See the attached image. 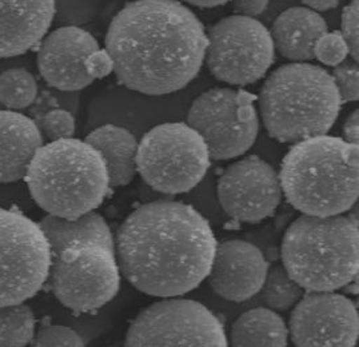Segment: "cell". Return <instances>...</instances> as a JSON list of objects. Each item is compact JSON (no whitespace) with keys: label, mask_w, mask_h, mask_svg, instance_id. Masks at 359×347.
<instances>
[{"label":"cell","mask_w":359,"mask_h":347,"mask_svg":"<svg viewBox=\"0 0 359 347\" xmlns=\"http://www.w3.org/2000/svg\"><path fill=\"white\" fill-rule=\"evenodd\" d=\"M208 34L178 0H135L114 16L106 51L119 83L161 97L191 83L205 62Z\"/></svg>","instance_id":"1"},{"label":"cell","mask_w":359,"mask_h":347,"mask_svg":"<svg viewBox=\"0 0 359 347\" xmlns=\"http://www.w3.org/2000/svg\"><path fill=\"white\" fill-rule=\"evenodd\" d=\"M114 239L121 275L159 298L196 289L208 278L218 245L206 218L177 200L139 206Z\"/></svg>","instance_id":"2"},{"label":"cell","mask_w":359,"mask_h":347,"mask_svg":"<svg viewBox=\"0 0 359 347\" xmlns=\"http://www.w3.org/2000/svg\"><path fill=\"white\" fill-rule=\"evenodd\" d=\"M39 224L50 243L47 282L56 299L76 314L112 301L121 289V270L104 218L95 211L76 219L46 215Z\"/></svg>","instance_id":"3"},{"label":"cell","mask_w":359,"mask_h":347,"mask_svg":"<svg viewBox=\"0 0 359 347\" xmlns=\"http://www.w3.org/2000/svg\"><path fill=\"white\" fill-rule=\"evenodd\" d=\"M358 146L345 139L325 134L297 142L280 166L282 193L304 215L345 214L358 200Z\"/></svg>","instance_id":"4"},{"label":"cell","mask_w":359,"mask_h":347,"mask_svg":"<svg viewBox=\"0 0 359 347\" xmlns=\"http://www.w3.org/2000/svg\"><path fill=\"white\" fill-rule=\"evenodd\" d=\"M25 181L43 211L66 219L95 211L110 190L102 155L86 140L75 138L43 144L28 166Z\"/></svg>","instance_id":"5"},{"label":"cell","mask_w":359,"mask_h":347,"mask_svg":"<svg viewBox=\"0 0 359 347\" xmlns=\"http://www.w3.org/2000/svg\"><path fill=\"white\" fill-rule=\"evenodd\" d=\"M341 106L332 74L306 62H294L273 71L259 95L263 125L269 135L280 143L327 134Z\"/></svg>","instance_id":"6"},{"label":"cell","mask_w":359,"mask_h":347,"mask_svg":"<svg viewBox=\"0 0 359 347\" xmlns=\"http://www.w3.org/2000/svg\"><path fill=\"white\" fill-rule=\"evenodd\" d=\"M282 264L306 292H335L358 277V214L302 215L282 240Z\"/></svg>","instance_id":"7"},{"label":"cell","mask_w":359,"mask_h":347,"mask_svg":"<svg viewBox=\"0 0 359 347\" xmlns=\"http://www.w3.org/2000/svg\"><path fill=\"white\" fill-rule=\"evenodd\" d=\"M210 165L206 142L187 123L155 125L139 142L137 171L151 189L163 194L191 191Z\"/></svg>","instance_id":"8"},{"label":"cell","mask_w":359,"mask_h":347,"mask_svg":"<svg viewBox=\"0 0 359 347\" xmlns=\"http://www.w3.org/2000/svg\"><path fill=\"white\" fill-rule=\"evenodd\" d=\"M51 264L39 223L16 208H0V306L23 304L42 290Z\"/></svg>","instance_id":"9"},{"label":"cell","mask_w":359,"mask_h":347,"mask_svg":"<svg viewBox=\"0 0 359 347\" xmlns=\"http://www.w3.org/2000/svg\"><path fill=\"white\" fill-rule=\"evenodd\" d=\"M208 41L205 59L208 69L223 83H255L274 63L276 47L271 32L255 18H223L210 28Z\"/></svg>","instance_id":"10"},{"label":"cell","mask_w":359,"mask_h":347,"mask_svg":"<svg viewBox=\"0 0 359 347\" xmlns=\"http://www.w3.org/2000/svg\"><path fill=\"white\" fill-rule=\"evenodd\" d=\"M255 99L243 90L211 88L194 100L187 125L206 142L211 161H230L252 147L259 132Z\"/></svg>","instance_id":"11"},{"label":"cell","mask_w":359,"mask_h":347,"mask_svg":"<svg viewBox=\"0 0 359 347\" xmlns=\"http://www.w3.org/2000/svg\"><path fill=\"white\" fill-rule=\"evenodd\" d=\"M126 346H212L229 345L221 320L208 307L171 297L144 307L130 325Z\"/></svg>","instance_id":"12"},{"label":"cell","mask_w":359,"mask_h":347,"mask_svg":"<svg viewBox=\"0 0 359 347\" xmlns=\"http://www.w3.org/2000/svg\"><path fill=\"white\" fill-rule=\"evenodd\" d=\"M358 335V310L345 295L307 292L292 307L289 336L295 346L353 347Z\"/></svg>","instance_id":"13"},{"label":"cell","mask_w":359,"mask_h":347,"mask_svg":"<svg viewBox=\"0 0 359 347\" xmlns=\"http://www.w3.org/2000/svg\"><path fill=\"white\" fill-rule=\"evenodd\" d=\"M282 195L278 171L257 155L231 163L218 182L222 208L236 222H262L276 212Z\"/></svg>","instance_id":"14"},{"label":"cell","mask_w":359,"mask_h":347,"mask_svg":"<svg viewBox=\"0 0 359 347\" xmlns=\"http://www.w3.org/2000/svg\"><path fill=\"white\" fill-rule=\"evenodd\" d=\"M97 50V39L83 28H57L39 44L38 69L44 82L56 90L79 91L94 82L86 60Z\"/></svg>","instance_id":"15"},{"label":"cell","mask_w":359,"mask_h":347,"mask_svg":"<svg viewBox=\"0 0 359 347\" xmlns=\"http://www.w3.org/2000/svg\"><path fill=\"white\" fill-rule=\"evenodd\" d=\"M269 264L252 243L231 239L217 245L208 271L212 292L230 302H246L262 290Z\"/></svg>","instance_id":"16"},{"label":"cell","mask_w":359,"mask_h":347,"mask_svg":"<svg viewBox=\"0 0 359 347\" xmlns=\"http://www.w3.org/2000/svg\"><path fill=\"white\" fill-rule=\"evenodd\" d=\"M55 13L56 0H0V59L39 47Z\"/></svg>","instance_id":"17"},{"label":"cell","mask_w":359,"mask_h":347,"mask_svg":"<svg viewBox=\"0 0 359 347\" xmlns=\"http://www.w3.org/2000/svg\"><path fill=\"white\" fill-rule=\"evenodd\" d=\"M42 146L36 122L20 112L0 110V183L25 179L34 155Z\"/></svg>","instance_id":"18"},{"label":"cell","mask_w":359,"mask_h":347,"mask_svg":"<svg viewBox=\"0 0 359 347\" xmlns=\"http://www.w3.org/2000/svg\"><path fill=\"white\" fill-rule=\"evenodd\" d=\"M329 32L320 15L306 7H291L278 18L273 25L271 38L276 51L292 62L314 59V47L318 39Z\"/></svg>","instance_id":"19"},{"label":"cell","mask_w":359,"mask_h":347,"mask_svg":"<svg viewBox=\"0 0 359 347\" xmlns=\"http://www.w3.org/2000/svg\"><path fill=\"white\" fill-rule=\"evenodd\" d=\"M102 155L110 179V187L127 186L137 175L138 140L125 127L100 125L86 139Z\"/></svg>","instance_id":"20"},{"label":"cell","mask_w":359,"mask_h":347,"mask_svg":"<svg viewBox=\"0 0 359 347\" xmlns=\"http://www.w3.org/2000/svg\"><path fill=\"white\" fill-rule=\"evenodd\" d=\"M230 343L235 347L287 346L289 327L274 310L255 307L243 313L233 323Z\"/></svg>","instance_id":"21"},{"label":"cell","mask_w":359,"mask_h":347,"mask_svg":"<svg viewBox=\"0 0 359 347\" xmlns=\"http://www.w3.org/2000/svg\"><path fill=\"white\" fill-rule=\"evenodd\" d=\"M36 318L29 306H0V347L31 345L35 335Z\"/></svg>","instance_id":"22"},{"label":"cell","mask_w":359,"mask_h":347,"mask_svg":"<svg viewBox=\"0 0 359 347\" xmlns=\"http://www.w3.org/2000/svg\"><path fill=\"white\" fill-rule=\"evenodd\" d=\"M263 302L271 310L287 311L298 304L304 290L289 275L283 264L269 268L262 286Z\"/></svg>","instance_id":"23"},{"label":"cell","mask_w":359,"mask_h":347,"mask_svg":"<svg viewBox=\"0 0 359 347\" xmlns=\"http://www.w3.org/2000/svg\"><path fill=\"white\" fill-rule=\"evenodd\" d=\"M38 95L35 76L25 69H10L0 74V104L20 111L29 107Z\"/></svg>","instance_id":"24"},{"label":"cell","mask_w":359,"mask_h":347,"mask_svg":"<svg viewBox=\"0 0 359 347\" xmlns=\"http://www.w3.org/2000/svg\"><path fill=\"white\" fill-rule=\"evenodd\" d=\"M31 346H84L83 338L67 326L43 325L34 335Z\"/></svg>","instance_id":"25"},{"label":"cell","mask_w":359,"mask_h":347,"mask_svg":"<svg viewBox=\"0 0 359 347\" xmlns=\"http://www.w3.org/2000/svg\"><path fill=\"white\" fill-rule=\"evenodd\" d=\"M332 78L337 84L341 102H354L359 97L358 62L353 59H345L342 63L334 67Z\"/></svg>","instance_id":"26"},{"label":"cell","mask_w":359,"mask_h":347,"mask_svg":"<svg viewBox=\"0 0 359 347\" xmlns=\"http://www.w3.org/2000/svg\"><path fill=\"white\" fill-rule=\"evenodd\" d=\"M38 125L43 137H46L50 142L74 138L75 134V118L69 111L62 109L47 112L42 116Z\"/></svg>","instance_id":"27"},{"label":"cell","mask_w":359,"mask_h":347,"mask_svg":"<svg viewBox=\"0 0 359 347\" xmlns=\"http://www.w3.org/2000/svg\"><path fill=\"white\" fill-rule=\"evenodd\" d=\"M347 55L348 50L339 31L326 32L318 39L314 47V57L326 66L335 67L347 59Z\"/></svg>","instance_id":"28"},{"label":"cell","mask_w":359,"mask_h":347,"mask_svg":"<svg viewBox=\"0 0 359 347\" xmlns=\"http://www.w3.org/2000/svg\"><path fill=\"white\" fill-rule=\"evenodd\" d=\"M359 0H351L342 13L341 18V34L345 39L348 55L353 60L359 59Z\"/></svg>","instance_id":"29"},{"label":"cell","mask_w":359,"mask_h":347,"mask_svg":"<svg viewBox=\"0 0 359 347\" xmlns=\"http://www.w3.org/2000/svg\"><path fill=\"white\" fill-rule=\"evenodd\" d=\"M86 69L88 75L95 81L109 76L114 71V62L111 59L110 54L104 50H97L86 60Z\"/></svg>","instance_id":"30"},{"label":"cell","mask_w":359,"mask_h":347,"mask_svg":"<svg viewBox=\"0 0 359 347\" xmlns=\"http://www.w3.org/2000/svg\"><path fill=\"white\" fill-rule=\"evenodd\" d=\"M269 4V0H233L236 15L255 18L263 14Z\"/></svg>","instance_id":"31"},{"label":"cell","mask_w":359,"mask_h":347,"mask_svg":"<svg viewBox=\"0 0 359 347\" xmlns=\"http://www.w3.org/2000/svg\"><path fill=\"white\" fill-rule=\"evenodd\" d=\"M359 112L354 110L348 115L344 125V139L347 143L358 146Z\"/></svg>","instance_id":"32"},{"label":"cell","mask_w":359,"mask_h":347,"mask_svg":"<svg viewBox=\"0 0 359 347\" xmlns=\"http://www.w3.org/2000/svg\"><path fill=\"white\" fill-rule=\"evenodd\" d=\"M302 3L306 4L310 10L316 13H322V11H329L335 8L339 4V0H302Z\"/></svg>","instance_id":"33"},{"label":"cell","mask_w":359,"mask_h":347,"mask_svg":"<svg viewBox=\"0 0 359 347\" xmlns=\"http://www.w3.org/2000/svg\"><path fill=\"white\" fill-rule=\"evenodd\" d=\"M186 3H190L196 7H202V8H211V7H218L222 4H226L227 1L231 0H183Z\"/></svg>","instance_id":"34"}]
</instances>
